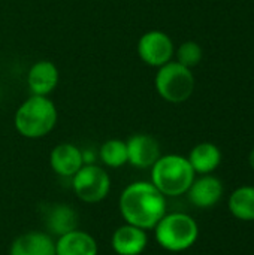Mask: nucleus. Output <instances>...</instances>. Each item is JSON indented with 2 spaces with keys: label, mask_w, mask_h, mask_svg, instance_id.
Here are the masks:
<instances>
[{
  "label": "nucleus",
  "mask_w": 254,
  "mask_h": 255,
  "mask_svg": "<svg viewBox=\"0 0 254 255\" xmlns=\"http://www.w3.org/2000/svg\"><path fill=\"white\" fill-rule=\"evenodd\" d=\"M232 217L240 221H254V185H241L234 190L228 200Z\"/></svg>",
  "instance_id": "f3484780"
},
{
  "label": "nucleus",
  "mask_w": 254,
  "mask_h": 255,
  "mask_svg": "<svg viewBox=\"0 0 254 255\" xmlns=\"http://www.w3.org/2000/svg\"><path fill=\"white\" fill-rule=\"evenodd\" d=\"M186 194L189 197V202L195 208L210 209V208H214L223 199L225 187H223V182L213 173L199 175L195 178V181L192 182Z\"/></svg>",
  "instance_id": "1a4fd4ad"
},
{
  "label": "nucleus",
  "mask_w": 254,
  "mask_h": 255,
  "mask_svg": "<svg viewBox=\"0 0 254 255\" xmlns=\"http://www.w3.org/2000/svg\"><path fill=\"white\" fill-rule=\"evenodd\" d=\"M99 160L105 167L120 169L127 164V146L126 140L121 139H108L105 140L97 152Z\"/></svg>",
  "instance_id": "a211bd4d"
},
{
  "label": "nucleus",
  "mask_w": 254,
  "mask_h": 255,
  "mask_svg": "<svg viewBox=\"0 0 254 255\" xmlns=\"http://www.w3.org/2000/svg\"><path fill=\"white\" fill-rule=\"evenodd\" d=\"M249 164H250V167L254 170V148L250 151V155H249Z\"/></svg>",
  "instance_id": "aec40b11"
},
{
  "label": "nucleus",
  "mask_w": 254,
  "mask_h": 255,
  "mask_svg": "<svg viewBox=\"0 0 254 255\" xmlns=\"http://www.w3.org/2000/svg\"><path fill=\"white\" fill-rule=\"evenodd\" d=\"M78 224H79V215L70 205L66 203L52 205L46 212L45 226L48 233H51V236L58 238L61 235H66L78 229Z\"/></svg>",
  "instance_id": "dca6fc26"
},
{
  "label": "nucleus",
  "mask_w": 254,
  "mask_h": 255,
  "mask_svg": "<svg viewBox=\"0 0 254 255\" xmlns=\"http://www.w3.org/2000/svg\"><path fill=\"white\" fill-rule=\"evenodd\" d=\"M25 82L30 94L49 97L60 82V70L49 60H37L30 66Z\"/></svg>",
  "instance_id": "9d476101"
},
{
  "label": "nucleus",
  "mask_w": 254,
  "mask_h": 255,
  "mask_svg": "<svg viewBox=\"0 0 254 255\" xmlns=\"http://www.w3.org/2000/svg\"><path fill=\"white\" fill-rule=\"evenodd\" d=\"M175 61H178L180 64L193 69L196 67L202 58H204V49L202 46L195 42V40H186L183 42L178 48H175Z\"/></svg>",
  "instance_id": "6ab92c4d"
},
{
  "label": "nucleus",
  "mask_w": 254,
  "mask_h": 255,
  "mask_svg": "<svg viewBox=\"0 0 254 255\" xmlns=\"http://www.w3.org/2000/svg\"><path fill=\"white\" fill-rule=\"evenodd\" d=\"M136 52L144 64L159 69L174 60L175 45L168 33L162 30H150L138 39Z\"/></svg>",
  "instance_id": "0eeeda50"
},
{
  "label": "nucleus",
  "mask_w": 254,
  "mask_h": 255,
  "mask_svg": "<svg viewBox=\"0 0 254 255\" xmlns=\"http://www.w3.org/2000/svg\"><path fill=\"white\" fill-rule=\"evenodd\" d=\"M99 245L93 235L75 229L55 239V255H97Z\"/></svg>",
  "instance_id": "4468645a"
},
{
  "label": "nucleus",
  "mask_w": 254,
  "mask_h": 255,
  "mask_svg": "<svg viewBox=\"0 0 254 255\" xmlns=\"http://www.w3.org/2000/svg\"><path fill=\"white\" fill-rule=\"evenodd\" d=\"M49 166L55 175L61 178H72L84 166L82 149L69 142L58 143L49 154Z\"/></svg>",
  "instance_id": "9b49d317"
},
{
  "label": "nucleus",
  "mask_w": 254,
  "mask_h": 255,
  "mask_svg": "<svg viewBox=\"0 0 254 255\" xmlns=\"http://www.w3.org/2000/svg\"><path fill=\"white\" fill-rule=\"evenodd\" d=\"M9 255H55V241L46 232L31 230L12 241Z\"/></svg>",
  "instance_id": "ddd939ff"
},
{
  "label": "nucleus",
  "mask_w": 254,
  "mask_h": 255,
  "mask_svg": "<svg viewBox=\"0 0 254 255\" xmlns=\"http://www.w3.org/2000/svg\"><path fill=\"white\" fill-rule=\"evenodd\" d=\"M70 179L75 196L88 205L103 202L111 191L109 173L96 163L84 164Z\"/></svg>",
  "instance_id": "423d86ee"
},
{
  "label": "nucleus",
  "mask_w": 254,
  "mask_h": 255,
  "mask_svg": "<svg viewBox=\"0 0 254 255\" xmlns=\"http://www.w3.org/2000/svg\"><path fill=\"white\" fill-rule=\"evenodd\" d=\"M187 160L196 175H210L219 169L223 155L220 148L211 142H201L192 148Z\"/></svg>",
  "instance_id": "2eb2a0df"
},
{
  "label": "nucleus",
  "mask_w": 254,
  "mask_h": 255,
  "mask_svg": "<svg viewBox=\"0 0 254 255\" xmlns=\"http://www.w3.org/2000/svg\"><path fill=\"white\" fill-rule=\"evenodd\" d=\"M196 173L187 157L180 154L160 155L151 167V184L165 197H180L187 193Z\"/></svg>",
  "instance_id": "7ed1b4c3"
},
{
  "label": "nucleus",
  "mask_w": 254,
  "mask_h": 255,
  "mask_svg": "<svg viewBox=\"0 0 254 255\" xmlns=\"http://www.w3.org/2000/svg\"><path fill=\"white\" fill-rule=\"evenodd\" d=\"M111 247L117 255H141L148 247V233L124 223L112 233Z\"/></svg>",
  "instance_id": "f8f14e48"
},
{
  "label": "nucleus",
  "mask_w": 254,
  "mask_h": 255,
  "mask_svg": "<svg viewBox=\"0 0 254 255\" xmlns=\"http://www.w3.org/2000/svg\"><path fill=\"white\" fill-rule=\"evenodd\" d=\"M118 209L126 224L148 232L168 212V202L150 181H135L123 190Z\"/></svg>",
  "instance_id": "f257e3e1"
},
{
  "label": "nucleus",
  "mask_w": 254,
  "mask_h": 255,
  "mask_svg": "<svg viewBox=\"0 0 254 255\" xmlns=\"http://www.w3.org/2000/svg\"><path fill=\"white\" fill-rule=\"evenodd\" d=\"M195 75L192 69L172 60L159 67L154 76V87L160 99L168 103H184L195 91Z\"/></svg>",
  "instance_id": "39448f33"
},
{
  "label": "nucleus",
  "mask_w": 254,
  "mask_h": 255,
  "mask_svg": "<svg viewBox=\"0 0 254 255\" xmlns=\"http://www.w3.org/2000/svg\"><path fill=\"white\" fill-rule=\"evenodd\" d=\"M127 164L135 169H151L162 155L159 140L147 133H136L126 140Z\"/></svg>",
  "instance_id": "6e6552de"
},
{
  "label": "nucleus",
  "mask_w": 254,
  "mask_h": 255,
  "mask_svg": "<svg viewBox=\"0 0 254 255\" xmlns=\"http://www.w3.org/2000/svg\"><path fill=\"white\" fill-rule=\"evenodd\" d=\"M58 111L55 103L46 96L30 94L15 111L13 127L25 139H42L57 126Z\"/></svg>",
  "instance_id": "f03ea898"
},
{
  "label": "nucleus",
  "mask_w": 254,
  "mask_h": 255,
  "mask_svg": "<svg viewBox=\"0 0 254 255\" xmlns=\"http://www.w3.org/2000/svg\"><path fill=\"white\" fill-rule=\"evenodd\" d=\"M153 230L157 245L168 253H184L199 239V226L186 212H166Z\"/></svg>",
  "instance_id": "20e7f679"
}]
</instances>
